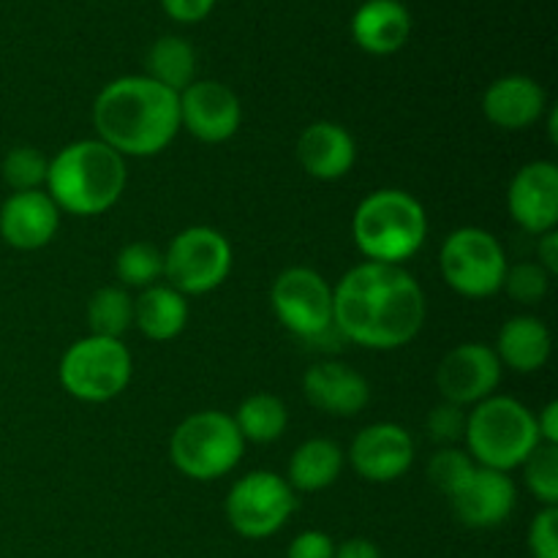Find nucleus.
<instances>
[{
	"mask_svg": "<svg viewBox=\"0 0 558 558\" xmlns=\"http://www.w3.org/2000/svg\"><path fill=\"white\" fill-rule=\"evenodd\" d=\"M428 303L417 278L401 265L360 262L332 289V327L343 341L392 352L420 336Z\"/></svg>",
	"mask_w": 558,
	"mask_h": 558,
	"instance_id": "1",
	"label": "nucleus"
},
{
	"mask_svg": "<svg viewBox=\"0 0 558 558\" xmlns=\"http://www.w3.org/2000/svg\"><path fill=\"white\" fill-rule=\"evenodd\" d=\"M93 125L120 156H158L180 131V98L147 74H131L101 87L93 101Z\"/></svg>",
	"mask_w": 558,
	"mask_h": 558,
	"instance_id": "2",
	"label": "nucleus"
},
{
	"mask_svg": "<svg viewBox=\"0 0 558 558\" xmlns=\"http://www.w3.org/2000/svg\"><path fill=\"white\" fill-rule=\"evenodd\" d=\"M129 183L125 158L101 140H80L49 158L47 194L60 213L101 216L112 210Z\"/></svg>",
	"mask_w": 558,
	"mask_h": 558,
	"instance_id": "3",
	"label": "nucleus"
},
{
	"mask_svg": "<svg viewBox=\"0 0 558 558\" xmlns=\"http://www.w3.org/2000/svg\"><path fill=\"white\" fill-rule=\"evenodd\" d=\"M352 238L365 262L403 265L428 238V213L401 189L371 191L354 210Z\"/></svg>",
	"mask_w": 558,
	"mask_h": 558,
	"instance_id": "4",
	"label": "nucleus"
},
{
	"mask_svg": "<svg viewBox=\"0 0 558 558\" xmlns=\"http://www.w3.org/2000/svg\"><path fill=\"white\" fill-rule=\"evenodd\" d=\"M463 439L477 466L510 474L539 445L537 420L515 398L490 396L466 414Z\"/></svg>",
	"mask_w": 558,
	"mask_h": 558,
	"instance_id": "5",
	"label": "nucleus"
},
{
	"mask_svg": "<svg viewBox=\"0 0 558 558\" xmlns=\"http://www.w3.org/2000/svg\"><path fill=\"white\" fill-rule=\"evenodd\" d=\"M243 452L245 441L232 414L218 412V409L189 414L169 439L174 469L196 483L227 477L240 463Z\"/></svg>",
	"mask_w": 558,
	"mask_h": 558,
	"instance_id": "6",
	"label": "nucleus"
},
{
	"mask_svg": "<svg viewBox=\"0 0 558 558\" xmlns=\"http://www.w3.org/2000/svg\"><path fill=\"white\" fill-rule=\"evenodd\" d=\"M131 371L134 363L123 341L87 336L65 349L60 360V385L76 401L107 403L129 387Z\"/></svg>",
	"mask_w": 558,
	"mask_h": 558,
	"instance_id": "7",
	"label": "nucleus"
},
{
	"mask_svg": "<svg viewBox=\"0 0 558 558\" xmlns=\"http://www.w3.org/2000/svg\"><path fill=\"white\" fill-rule=\"evenodd\" d=\"M505 248L499 240L480 227H461L441 243L439 270L447 287L472 300L501 292L507 276Z\"/></svg>",
	"mask_w": 558,
	"mask_h": 558,
	"instance_id": "8",
	"label": "nucleus"
},
{
	"mask_svg": "<svg viewBox=\"0 0 558 558\" xmlns=\"http://www.w3.org/2000/svg\"><path fill=\"white\" fill-rule=\"evenodd\" d=\"M232 272V245L218 229L189 227L169 243L163 276L180 294H207Z\"/></svg>",
	"mask_w": 558,
	"mask_h": 558,
	"instance_id": "9",
	"label": "nucleus"
},
{
	"mask_svg": "<svg viewBox=\"0 0 558 558\" xmlns=\"http://www.w3.org/2000/svg\"><path fill=\"white\" fill-rule=\"evenodd\" d=\"M298 499L287 477L276 472H251L227 494V521L240 537L267 539L287 526Z\"/></svg>",
	"mask_w": 558,
	"mask_h": 558,
	"instance_id": "10",
	"label": "nucleus"
},
{
	"mask_svg": "<svg viewBox=\"0 0 558 558\" xmlns=\"http://www.w3.org/2000/svg\"><path fill=\"white\" fill-rule=\"evenodd\" d=\"M270 303L278 322L303 341H319L332 327V287L311 267H289L272 281Z\"/></svg>",
	"mask_w": 558,
	"mask_h": 558,
	"instance_id": "11",
	"label": "nucleus"
},
{
	"mask_svg": "<svg viewBox=\"0 0 558 558\" xmlns=\"http://www.w3.org/2000/svg\"><path fill=\"white\" fill-rule=\"evenodd\" d=\"M180 98V129L207 145H221L238 134L243 107L232 87L218 80H194Z\"/></svg>",
	"mask_w": 558,
	"mask_h": 558,
	"instance_id": "12",
	"label": "nucleus"
},
{
	"mask_svg": "<svg viewBox=\"0 0 558 558\" xmlns=\"http://www.w3.org/2000/svg\"><path fill=\"white\" fill-rule=\"evenodd\" d=\"M501 381V363L488 343H458L445 354L436 371L441 398L456 407H477L496 396Z\"/></svg>",
	"mask_w": 558,
	"mask_h": 558,
	"instance_id": "13",
	"label": "nucleus"
},
{
	"mask_svg": "<svg viewBox=\"0 0 558 558\" xmlns=\"http://www.w3.org/2000/svg\"><path fill=\"white\" fill-rule=\"evenodd\" d=\"M510 218L529 234L554 232L558 223V167L532 161L515 172L507 189Z\"/></svg>",
	"mask_w": 558,
	"mask_h": 558,
	"instance_id": "14",
	"label": "nucleus"
},
{
	"mask_svg": "<svg viewBox=\"0 0 558 558\" xmlns=\"http://www.w3.org/2000/svg\"><path fill=\"white\" fill-rule=\"evenodd\" d=\"M349 463L368 483H396L414 463V439L396 423H374L354 436Z\"/></svg>",
	"mask_w": 558,
	"mask_h": 558,
	"instance_id": "15",
	"label": "nucleus"
},
{
	"mask_svg": "<svg viewBox=\"0 0 558 558\" xmlns=\"http://www.w3.org/2000/svg\"><path fill=\"white\" fill-rule=\"evenodd\" d=\"M515 499L518 490L510 474L485 466H474L461 488L450 496L458 521L469 529L501 526L515 510Z\"/></svg>",
	"mask_w": 558,
	"mask_h": 558,
	"instance_id": "16",
	"label": "nucleus"
},
{
	"mask_svg": "<svg viewBox=\"0 0 558 558\" xmlns=\"http://www.w3.org/2000/svg\"><path fill=\"white\" fill-rule=\"evenodd\" d=\"M60 210L47 191H16L0 207V238L16 251H38L58 234Z\"/></svg>",
	"mask_w": 558,
	"mask_h": 558,
	"instance_id": "17",
	"label": "nucleus"
},
{
	"mask_svg": "<svg viewBox=\"0 0 558 558\" xmlns=\"http://www.w3.org/2000/svg\"><path fill=\"white\" fill-rule=\"evenodd\" d=\"M303 392L311 407L332 417H354L371 401L365 376L338 360H322L311 365L303 376Z\"/></svg>",
	"mask_w": 558,
	"mask_h": 558,
	"instance_id": "18",
	"label": "nucleus"
},
{
	"mask_svg": "<svg viewBox=\"0 0 558 558\" xmlns=\"http://www.w3.org/2000/svg\"><path fill=\"white\" fill-rule=\"evenodd\" d=\"M548 109V93L526 74H507L490 82L483 93V114L505 131H523L539 123Z\"/></svg>",
	"mask_w": 558,
	"mask_h": 558,
	"instance_id": "19",
	"label": "nucleus"
},
{
	"mask_svg": "<svg viewBox=\"0 0 558 558\" xmlns=\"http://www.w3.org/2000/svg\"><path fill=\"white\" fill-rule=\"evenodd\" d=\"M298 161L311 178L341 180L357 161V145L343 125L316 120L298 136Z\"/></svg>",
	"mask_w": 558,
	"mask_h": 558,
	"instance_id": "20",
	"label": "nucleus"
},
{
	"mask_svg": "<svg viewBox=\"0 0 558 558\" xmlns=\"http://www.w3.org/2000/svg\"><path fill=\"white\" fill-rule=\"evenodd\" d=\"M412 14L401 0H365L352 14V38L363 52L385 58L407 47Z\"/></svg>",
	"mask_w": 558,
	"mask_h": 558,
	"instance_id": "21",
	"label": "nucleus"
},
{
	"mask_svg": "<svg viewBox=\"0 0 558 558\" xmlns=\"http://www.w3.org/2000/svg\"><path fill=\"white\" fill-rule=\"evenodd\" d=\"M550 349H554V338L543 319L512 316L499 330L494 352L501 368L507 365L515 374H534V371L545 368V363L550 360Z\"/></svg>",
	"mask_w": 558,
	"mask_h": 558,
	"instance_id": "22",
	"label": "nucleus"
},
{
	"mask_svg": "<svg viewBox=\"0 0 558 558\" xmlns=\"http://www.w3.org/2000/svg\"><path fill=\"white\" fill-rule=\"evenodd\" d=\"M134 325L150 341H172L189 325L185 294L169 283H153L134 300Z\"/></svg>",
	"mask_w": 558,
	"mask_h": 558,
	"instance_id": "23",
	"label": "nucleus"
},
{
	"mask_svg": "<svg viewBox=\"0 0 558 558\" xmlns=\"http://www.w3.org/2000/svg\"><path fill=\"white\" fill-rule=\"evenodd\" d=\"M343 469V450L330 439H308L292 452L289 458L287 483L292 490L303 494H316L325 490L341 477Z\"/></svg>",
	"mask_w": 558,
	"mask_h": 558,
	"instance_id": "24",
	"label": "nucleus"
},
{
	"mask_svg": "<svg viewBox=\"0 0 558 558\" xmlns=\"http://www.w3.org/2000/svg\"><path fill=\"white\" fill-rule=\"evenodd\" d=\"M147 76L174 93L196 80V52L183 36H161L147 52Z\"/></svg>",
	"mask_w": 558,
	"mask_h": 558,
	"instance_id": "25",
	"label": "nucleus"
},
{
	"mask_svg": "<svg viewBox=\"0 0 558 558\" xmlns=\"http://www.w3.org/2000/svg\"><path fill=\"white\" fill-rule=\"evenodd\" d=\"M232 420L243 441L270 445V441L281 439L283 430H287L289 412L281 398L270 396V392H254V396L240 403L238 414Z\"/></svg>",
	"mask_w": 558,
	"mask_h": 558,
	"instance_id": "26",
	"label": "nucleus"
},
{
	"mask_svg": "<svg viewBox=\"0 0 558 558\" xmlns=\"http://www.w3.org/2000/svg\"><path fill=\"white\" fill-rule=\"evenodd\" d=\"M90 336L123 338L134 325V298L123 287H101L87 300Z\"/></svg>",
	"mask_w": 558,
	"mask_h": 558,
	"instance_id": "27",
	"label": "nucleus"
},
{
	"mask_svg": "<svg viewBox=\"0 0 558 558\" xmlns=\"http://www.w3.org/2000/svg\"><path fill=\"white\" fill-rule=\"evenodd\" d=\"M114 276L125 287L147 289L163 278V251L153 243H129L114 259Z\"/></svg>",
	"mask_w": 558,
	"mask_h": 558,
	"instance_id": "28",
	"label": "nucleus"
},
{
	"mask_svg": "<svg viewBox=\"0 0 558 558\" xmlns=\"http://www.w3.org/2000/svg\"><path fill=\"white\" fill-rule=\"evenodd\" d=\"M47 169L49 158H44L41 150L22 145L5 153L0 172H3L9 189L16 194V191H41V185L47 183Z\"/></svg>",
	"mask_w": 558,
	"mask_h": 558,
	"instance_id": "29",
	"label": "nucleus"
},
{
	"mask_svg": "<svg viewBox=\"0 0 558 558\" xmlns=\"http://www.w3.org/2000/svg\"><path fill=\"white\" fill-rule=\"evenodd\" d=\"M523 477L529 490L543 501L545 507L558 505V445H543L539 441L532 456L523 461Z\"/></svg>",
	"mask_w": 558,
	"mask_h": 558,
	"instance_id": "30",
	"label": "nucleus"
},
{
	"mask_svg": "<svg viewBox=\"0 0 558 558\" xmlns=\"http://www.w3.org/2000/svg\"><path fill=\"white\" fill-rule=\"evenodd\" d=\"M550 272L537 262H518L515 267H507V276L501 289L510 294L515 303L537 305L550 289Z\"/></svg>",
	"mask_w": 558,
	"mask_h": 558,
	"instance_id": "31",
	"label": "nucleus"
},
{
	"mask_svg": "<svg viewBox=\"0 0 558 558\" xmlns=\"http://www.w3.org/2000/svg\"><path fill=\"white\" fill-rule=\"evenodd\" d=\"M474 466H477V463L472 461V456H469L466 450H458V447H441V450L430 458L428 477L430 483H434L436 488L450 499V496L461 488L463 480L474 472Z\"/></svg>",
	"mask_w": 558,
	"mask_h": 558,
	"instance_id": "32",
	"label": "nucleus"
},
{
	"mask_svg": "<svg viewBox=\"0 0 558 558\" xmlns=\"http://www.w3.org/2000/svg\"><path fill=\"white\" fill-rule=\"evenodd\" d=\"M428 434L430 439L439 441V445L452 447L458 439H463V430H466V412L463 407L456 403L441 401L439 407H434V412L428 414Z\"/></svg>",
	"mask_w": 558,
	"mask_h": 558,
	"instance_id": "33",
	"label": "nucleus"
},
{
	"mask_svg": "<svg viewBox=\"0 0 558 558\" xmlns=\"http://www.w3.org/2000/svg\"><path fill=\"white\" fill-rule=\"evenodd\" d=\"M529 554L532 558H558V510L543 507L529 526Z\"/></svg>",
	"mask_w": 558,
	"mask_h": 558,
	"instance_id": "34",
	"label": "nucleus"
},
{
	"mask_svg": "<svg viewBox=\"0 0 558 558\" xmlns=\"http://www.w3.org/2000/svg\"><path fill=\"white\" fill-rule=\"evenodd\" d=\"M287 558H336V543L330 534L308 529L289 543Z\"/></svg>",
	"mask_w": 558,
	"mask_h": 558,
	"instance_id": "35",
	"label": "nucleus"
},
{
	"mask_svg": "<svg viewBox=\"0 0 558 558\" xmlns=\"http://www.w3.org/2000/svg\"><path fill=\"white\" fill-rule=\"evenodd\" d=\"M158 3H161L163 14L180 25H196L216 9V0H158Z\"/></svg>",
	"mask_w": 558,
	"mask_h": 558,
	"instance_id": "36",
	"label": "nucleus"
},
{
	"mask_svg": "<svg viewBox=\"0 0 558 558\" xmlns=\"http://www.w3.org/2000/svg\"><path fill=\"white\" fill-rule=\"evenodd\" d=\"M336 558H381L379 545L365 537H352L347 543L336 545Z\"/></svg>",
	"mask_w": 558,
	"mask_h": 558,
	"instance_id": "37",
	"label": "nucleus"
},
{
	"mask_svg": "<svg viewBox=\"0 0 558 558\" xmlns=\"http://www.w3.org/2000/svg\"><path fill=\"white\" fill-rule=\"evenodd\" d=\"M537 265H543L550 276L558 272V232H545L539 234L537 243Z\"/></svg>",
	"mask_w": 558,
	"mask_h": 558,
	"instance_id": "38",
	"label": "nucleus"
},
{
	"mask_svg": "<svg viewBox=\"0 0 558 558\" xmlns=\"http://www.w3.org/2000/svg\"><path fill=\"white\" fill-rule=\"evenodd\" d=\"M537 420V434L543 445H558V403L550 401L548 407L539 412Z\"/></svg>",
	"mask_w": 558,
	"mask_h": 558,
	"instance_id": "39",
	"label": "nucleus"
}]
</instances>
